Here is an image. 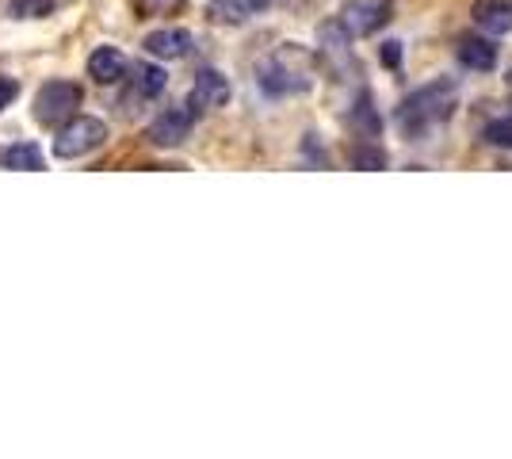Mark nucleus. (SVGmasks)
I'll return each mask as SVG.
<instances>
[{
	"label": "nucleus",
	"instance_id": "f257e3e1",
	"mask_svg": "<svg viewBox=\"0 0 512 459\" xmlns=\"http://www.w3.org/2000/svg\"><path fill=\"white\" fill-rule=\"evenodd\" d=\"M314 77H318V54L302 43L276 46L256 69V85L268 96H302L314 88Z\"/></svg>",
	"mask_w": 512,
	"mask_h": 459
},
{
	"label": "nucleus",
	"instance_id": "f03ea898",
	"mask_svg": "<svg viewBox=\"0 0 512 459\" xmlns=\"http://www.w3.org/2000/svg\"><path fill=\"white\" fill-rule=\"evenodd\" d=\"M455 108H459V85L448 81V77H440V81L417 88V92H409L406 100H402V108H398V127H402L409 138H421V134H428L432 127L448 123L451 115H455Z\"/></svg>",
	"mask_w": 512,
	"mask_h": 459
},
{
	"label": "nucleus",
	"instance_id": "7ed1b4c3",
	"mask_svg": "<svg viewBox=\"0 0 512 459\" xmlns=\"http://www.w3.org/2000/svg\"><path fill=\"white\" fill-rule=\"evenodd\" d=\"M107 142V123L96 115H73L65 119L58 138H54V157L58 161H73V157H85V153L100 150Z\"/></svg>",
	"mask_w": 512,
	"mask_h": 459
},
{
	"label": "nucleus",
	"instance_id": "20e7f679",
	"mask_svg": "<svg viewBox=\"0 0 512 459\" xmlns=\"http://www.w3.org/2000/svg\"><path fill=\"white\" fill-rule=\"evenodd\" d=\"M81 100H85L81 85H73V81H50V85H43L39 96H35V119H39L43 127H62L65 119L77 115Z\"/></svg>",
	"mask_w": 512,
	"mask_h": 459
},
{
	"label": "nucleus",
	"instance_id": "39448f33",
	"mask_svg": "<svg viewBox=\"0 0 512 459\" xmlns=\"http://www.w3.org/2000/svg\"><path fill=\"white\" fill-rule=\"evenodd\" d=\"M386 20H390V4L386 0H360V4H348L341 16H337V27H341L348 39H367Z\"/></svg>",
	"mask_w": 512,
	"mask_h": 459
},
{
	"label": "nucleus",
	"instance_id": "423d86ee",
	"mask_svg": "<svg viewBox=\"0 0 512 459\" xmlns=\"http://www.w3.org/2000/svg\"><path fill=\"white\" fill-rule=\"evenodd\" d=\"M230 81H226V73H218V69H199L192 81V92H188V108L195 115H207V111H218L230 104Z\"/></svg>",
	"mask_w": 512,
	"mask_h": 459
},
{
	"label": "nucleus",
	"instance_id": "0eeeda50",
	"mask_svg": "<svg viewBox=\"0 0 512 459\" xmlns=\"http://www.w3.org/2000/svg\"><path fill=\"white\" fill-rule=\"evenodd\" d=\"M192 123H195V111L184 108V104H176V108H165L157 119L150 123V142L153 146H180L188 134H192Z\"/></svg>",
	"mask_w": 512,
	"mask_h": 459
},
{
	"label": "nucleus",
	"instance_id": "6e6552de",
	"mask_svg": "<svg viewBox=\"0 0 512 459\" xmlns=\"http://www.w3.org/2000/svg\"><path fill=\"white\" fill-rule=\"evenodd\" d=\"M146 50L161 62H176V58H188L192 54V35L184 27H157L146 35Z\"/></svg>",
	"mask_w": 512,
	"mask_h": 459
},
{
	"label": "nucleus",
	"instance_id": "1a4fd4ad",
	"mask_svg": "<svg viewBox=\"0 0 512 459\" xmlns=\"http://www.w3.org/2000/svg\"><path fill=\"white\" fill-rule=\"evenodd\" d=\"M88 77H92L96 85H119V81L127 77V58H123L115 46H100V50H92V58H88Z\"/></svg>",
	"mask_w": 512,
	"mask_h": 459
},
{
	"label": "nucleus",
	"instance_id": "9d476101",
	"mask_svg": "<svg viewBox=\"0 0 512 459\" xmlns=\"http://www.w3.org/2000/svg\"><path fill=\"white\" fill-rule=\"evenodd\" d=\"M474 23L490 35H509L512 31V0H474L470 8Z\"/></svg>",
	"mask_w": 512,
	"mask_h": 459
},
{
	"label": "nucleus",
	"instance_id": "9b49d317",
	"mask_svg": "<svg viewBox=\"0 0 512 459\" xmlns=\"http://www.w3.org/2000/svg\"><path fill=\"white\" fill-rule=\"evenodd\" d=\"M0 169H16V173H43L46 157L35 142H12V146H0Z\"/></svg>",
	"mask_w": 512,
	"mask_h": 459
},
{
	"label": "nucleus",
	"instance_id": "f8f14e48",
	"mask_svg": "<svg viewBox=\"0 0 512 459\" xmlns=\"http://www.w3.org/2000/svg\"><path fill=\"white\" fill-rule=\"evenodd\" d=\"M459 62L474 73H490L497 66V46L490 39H482V35H463L459 39Z\"/></svg>",
	"mask_w": 512,
	"mask_h": 459
},
{
	"label": "nucleus",
	"instance_id": "ddd939ff",
	"mask_svg": "<svg viewBox=\"0 0 512 459\" xmlns=\"http://www.w3.org/2000/svg\"><path fill=\"white\" fill-rule=\"evenodd\" d=\"M256 12H260L256 0H211V8H207V16L214 23H226V27H237V23H245Z\"/></svg>",
	"mask_w": 512,
	"mask_h": 459
},
{
	"label": "nucleus",
	"instance_id": "4468645a",
	"mask_svg": "<svg viewBox=\"0 0 512 459\" xmlns=\"http://www.w3.org/2000/svg\"><path fill=\"white\" fill-rule=\"evenodd\" d=\"M134 85H138V96L153 100V96H161V92H165V85H169V73H165L161 66H153V62H146V66L134 69Z\"/></svg>",
	"mask_w": 512,
	"mask_h": 459
},
{
	"label": "nucleus",
	"instance_id": "2eb2a0df",
	"mask_svg": "<svg viewBox=\"0 0 512 459\" xmlns=\"http://www.w3.org/2000/svg\"><path fill=\"white\" fill-rule=\"evenodd\" d=\"M54 8H58V0H8L12 20H43Z\"/></svg>",
	"mask_w": 512,
	"mask_h": 459
},
{
	"label": "nucleus",
	"instance_id": "dca6fc26",
	"mask_svg": "<svg viewBox=\"0 0 512 459\" xmlns=\"http://www.w3.org/2000/svg\"><path fill=\"white\" fill-rule=\"evenodd\" d=\"M352 119H356V127H360L363 134H371V138H375L379 127H383V119H379V111L371 108V96H367V92L360 96V104L352 108Z\"/></svg>",
	"mask_w": 512,
	"mask_h": 459
},
{
	"label": "nucleus",
	"instance_id": "f3484780",
	"mask_svg": "<svg viewBox=\"0 0 512 459\" xmlns=\"http://www.w3.org/2000/svg\"><path fill=\"white\" fill-rule=\"evenodd\" d=\"M486 142L490 146H501V150H512V115H501L486 127Z\"/></svg>",
	"mask_w": 512,
	"mask_h": 459
},
{
	"label": "nucleus",
	"instance_id": "a211bd4d",
	"mask_svg": "<svg viewBox=\"0 0 512 459\" xmlns=\"http://www.w3.org/2000/svg\"><path fill=\"white\" fill-rule=\"evenodd\" d=\"M134 8L142 16H172V12L184 8V0H134Z\"/></svg>",
	"mask_w": 512,
	"mask_h": 459
},
{
	"label": "nucleus",
	"instance_id": "6ab92c4d",
	"mask_svg": "<svg viewBox=\"0 0 512 459\" xmlns=\"http://www.w3.org/2000/svg\"><path fill=\"white\" fill-rule=\"evenodd\" d=\"M352 165L356 169H383L386 165V153L379 146H367V150H356L352 153Z\"/></svg>",
	"mask_w": 512,
	"mask_h": 459
},
{
	"label": "nucleus",
	"instance_id": "aec40b11",
	"mask_svg": "<svg viewBox=\"0 0 512 459\" xmlns=\"http://www.w3.org/2000/svg\"><path fill=\"white\" fill-rule=\"evenodd\" d=\"M16 96H20V85H16V77H4V73H0V111L8 108Z\"/></svg>",
	"mask_w": 512,
	"mask_h": 459
},
{
	"label": "nucleus",
	"instance_id": "412c9836",
	"mask_svg": "<svg viewBox=\"0 0 512 459\" xmlns=\"http://www.w3.org/2000/svg\"><path fill=\"white\" fill-rule=\"evenodd\" d=\"M383 58H386V66H398V58H402V43H383Z\"/></svg>",
	"mask_w": 512,
	"mask_h": 459
},
{
	"label": "nucleus",
	"instance_id": "4be33fe9",
	"mask_svg": "<svg viewBox=\"0 0 512 459\" xmlns=\"http://www.w3.org/2000/svg\"><path fill=\"white\" fill-rule=\"evenodd\" d=\"M268 4H272V0H256V8H268Z\"/></svg>",
	"mask_w": 512,
	"mask_h": 459
}]
</instances>
